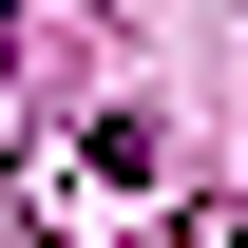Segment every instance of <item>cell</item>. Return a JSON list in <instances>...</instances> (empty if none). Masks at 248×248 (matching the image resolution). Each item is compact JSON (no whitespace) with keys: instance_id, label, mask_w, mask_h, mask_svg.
I'll return each mask as SVG.
<instances>
[{"instance_id":"6da1fadb","label":"cell","mask_w":248,"mask_h":248,"mask_svg":"<svg viewBox=\"0 0 248 248\" xmlns=\"http://www.w3.org/2000/svg\"><path fill=\"white\" fill-rule=\"evenodd\" d=\"M0 58H19V0H0Z\"/></svg>"}]
</instances>
